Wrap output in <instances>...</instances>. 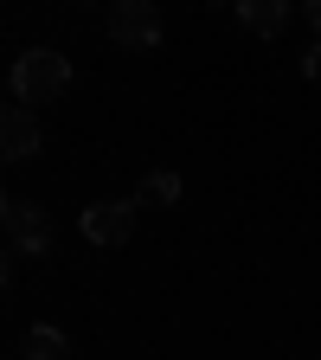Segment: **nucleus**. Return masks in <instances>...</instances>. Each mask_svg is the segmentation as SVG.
Segmentation results:
<instances>
[{
    "label": "nucleus",
    "instance_id": "nucleus-7",
    "mask_svg": "<svg viewBox=\"0 0 321 360\" xmlns=\"http://www.w3.org/2000/svg\"><path fill=\"white\" fill-rule=\"evenodd\" d=\"M26 360H71L65 328H52V322H32V328H26Z\"/></svg>",
    "mask_w": 321,
    "mask_h": 360
},
{
    "label": "nucleus",
    "instance_id": "nucleus-9",
    "mask_svg": "<svg viewBox=\"0 0 321 360\" xmlns=\"http://www.w3.org/2000/svg\"><path fill=\"white\" fill-rule=\"evenodd\" d=\"M308 77H321V39H315V52H308V65H302Z\"/></svg>",
    "mask_w": 321,
    "mask_h": 360
},
{
    "label": "nucleus",
    "instance_id": "nucleus-8",
    "mask_svg": "<svg viewBox=\"0 0 321 360\" xmlns=\"http://www.w3.org/2000/svg\"><path fill=\"white\" fill-rule=\"evenodd\" d=\"M173 200H180V174H167V167L142 174V193H135V206H173Z\"/></svg>",
    "mask_w": 321,
    "mask_h": 360
},
{
    "label": "nucleus",
    "instance_id": "nucleus-6",
    "mask_svg": "<svg viewBox=\"0 0 321 360\" xmlns=\"http://www.w3.org/2000/svg\"><path fill=\"white\" fill-rule=\"evenodd\" d=\"M238 20H244L251 32L270 39V32H283V26H289V7H283V0H238Z\"/></svg>",
    "mask_w": 321,
    "mask_h": 360
},
{
    "label": "nucleus",
    "instance_id": "nucleus-3",
    "mask_svg": "<svg viewBox=\"0 0 321 360\" xmlns=\"http://www.w3.org/2000/svg\"><path fill=\"white\" fill-rule=\"evenodd\" d=\"M110 39L122 45V52H155V45H161L155 0H116V7H110Z\"/></svg>",
    "mask_w": 321,
    "mask_h": 360
},
{
    "label": "nucleus",
    "instance_id": "nucleus-5",
    "mask_svg": "<svg viewBox=\"0 0 321 360\" xmlns=\"http://www.w3.org/2000/svg\"><path fill=\"white\" fill-rule=\"evenodd\" d=\"M0 148H7V161H32L39 155V116L26 103H7V116H0Z\"/></svg>",
    "mask_w": 321,
    "mask_h": 360
},
{
    "label": "nucleus",
    "instance_id": "nucleus-1",
    "mask_svg": "<svg viewBox=\"0 0 321 360\" xmlns=\"http://www.w3.org/2000/svg\"><path fill=\"white\" fill-rule=\"evenodd\" d=\"M71 90V58L65 52H26L20 65H13V103H26V110H39V103H58Z\"/></svg>",
    "mask_w": 321,
    "mask_h": 360
},
{
    "label": "nucleus",
    "instance_id": "nucleus-2",
    "mask_svg": "<svg viewBox=\"0 0 321 360\" xmlns=\"http://www.w3.org/2000/svg\"><path fill=\"white\" fill-rule=\"evenodd\" d=\"M0 225H7V245L26 251V257H45L52 251V219H45V206L7 193V206H0Z\"/></svg>",
    "mask_w": 321,
    "mask_h": 360
},
{
    "label": "nucleus",
    "instance_id": "nucleus-10",
    "mask_svg": "<svg viewBox=\"0 0 321 360\" xmlns=\"http://www.w3.org/2000/svg\"><path fill=\"white\" fill-rule=\"evenodd\" d=\"M302 13H308V26L321 32V0H308V7H302Z\"/></svg>",
    "mask_w": 321,
    "mask_h": 360
},
{
    "label": "nucleus",
    "instance_id": "nucleus-4",
    "mask_svg": "<svg viewBox=\"0 0 321 360\" xmlns=\"http://www.w3.org/2000/svg\"><path fill=\"white\" fill-rule=\"evenodd\" d=\"M77 225H84L90 245L116 251V245H129V232H135V200H90V206L77 212Z\"/></svg>",
    "mask_w": 321,
    "mask_h": 360
}]
</instances>
